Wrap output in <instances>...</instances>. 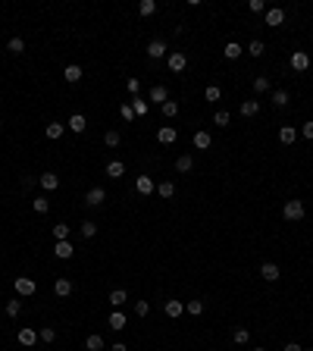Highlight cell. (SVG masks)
Listing matches in <instances>:
<instances>
[{"label":"cell","instance_id":"cell-16","mask_svg":"<svg viewBox=\"0 0 313 351\" xmlns=\"http://www.w3.org/2000/svg\"><path fill=\"white\" fill-rule=\"evenodd\" d=\"M35 342H38V333L31 326H22V329H19V345H35Z\"/></svg>","mask_w":313,"mask_h":351},{"label":"cell","instance_id":"cell-28","mask_svg":"<svg viewBox=\"0 0 313 351\" xmlns=\"http://www.w3.org/2000/svg\"><path fill=\"white\" fill-rule=\"evenodd\" d=\"M119 141H122V135H119L116 129H106L104 132V144H106V148H119Z\"/></svg>","mask_w":313,"mask_h":351},{"label":"cell","instance_id":"cell-10","mask_svg":"<svg viewBox=\"0 0 313 351\" xmlns=\"http://www.w3.org/2000/svg\"><path fill=\"white\" fill-rule=\"evenodd\" d=\"M135 188H138V195H150L157 185H154V179H150V176H138L135 179Z\"/></svg>","mask_w":313,"mask_h":351},{"label":"cell","instance_id":"cell-35","mask_svg":"<svg viewBox=\"0 0 313 351\" xmlns=\"http://www.w3.org/2000/svg\"><path fill=\"white\" fill-rule=\"evenodd\" d=\"M78 229H82V238H94L97 235V223H91V220H85Z\"/></svg>","mask_w":313,"mask_h":351},{"label":"cell","instance_id":"cell-8","mask_svg":"<svg viewBox=\"0 0 313 351\" xmlns=\"http://www.w3.org/2000/svg\"><path fill=\"white\" fill-rule=\"evenodd\" d=\"M53 295H57V298H69L72 295V282L66 279V276H60V279L53 282Z\"/></svg>","mask_w":313,"mask_h":351},{"label":"cell","instance_id":"cell-40","mask_svg":"<svg viewBox=\"0 0 313 351\" xmlns=\"http://www.w3.org/2000/svg\"><path fill=\"white\" fill-rule=\"evenodd\" d=\"M254 91H257V94H266V91H269V78H266V76H257L254 78Z\"/></svg>","mask_w":313,"mask_h":351},{"label":"cell","instance_id":"cell-32","mask_svg":"<svg viewBox=\"0 0 313 351\" xmlns=\"http://www.w3.org/2000/svg\"><path fill=\"white\" fill-rule=\"evenodd\" d=\"M248 54H251V57H263V54H266V44L260 41V38H254V41L248 44Z\"/></svg>","mask_w":313,"mask_h":351},{"label":"cell","instance_id":"cell-49","mask_svg":"<svg viewBox=\"0 0 313 351\" xmlns=\"http://www.w3.org/2000/svg\"><path fill=\"white\" fill-rule=\"evenodd\" d=\"M119 116H122V119H135V110H132V104H122V107H119Z\"/></svg>","mask_w":313,"mask_h":351},{"label":"cell","instance_id":"cell-21","mask_svg":"<svg viewBox=\"0 0 313 351\" xmlns=\"http://www.w3.org/2000/svg\"><path fill=\"white\" fill-rule=\"evenodd\" d=\"M63 78H66V82H69V85H75V82H82V66H75V63H72V66H66V72H63Z\"/></svg>","mask_w":313,"mask_h":351},{"label":"cell","instance_id":"cell-14","mask_svg":"<svg viewBox=\"0 0 313 351\" xmlns=\"http://www.w3.org/2000/svg\"><path fill=\"white\" fill-rule=\"evenodd\" d=\"M106 176H110V179H122L125 176V163L122 160H110V163H106Z\"/></svg>","mask_w":313,"mask_h":351},{"label":"cell","instance_id":"cell-52","mask_svg":"<svg viewBox=\"0 0 313 351\" xmlns=\"http://www.w3.org/2000/svg\"><path fill=\"white\" fill-rule=\"evenodd\" d=\"M285 351H304V348L298 345V342H288V345H285Z\"/></svg>","mask_w":313,"mask_h":351},{"label":"cell","instance_id":"cell-39","mask_svg":"<svg viewBox=\"0 0 313 351\" xmlns=\"http://www.w3.org/2000/svg\"><path fill=\"white\" fill-rule=\"evenodd\" d=\"M53 238H57V242H66V238H69V226H66V223H57V226H53Z\"/></svg>","mask_w":313,"mask_h":351},{"label":"cell","instance_id":"cell-12","mask_svg":"<svg viewBox=\"0 0 313 351\" xmlns=\"http://www.w3.org/2000/svg\"><path fill=\"white\" fill-rule=\"evenodd\" d=\"M176 135H179V132L172 129V125H163V129H157V141H160V144H172V141H176Z\"/></svg>","mask_w":313,"mask_h":351},{"label":"cell","instance_id":"cell-23","mask_svg":"<svg viewBox=\"0 0 313 351\" xmlns=\"http://www.w3.org/2000/svg\"><path fill=\"white\" fill-rule=\"evenodd\" d=\"M176 169H179V173H191V169H194V157H191V154H182L176 160Z\"/></svg>","mask_w":313,"mask_h":351},{"label":"cell","instance_id":"cell-20","mask_svg":"<svg viewBox=\"0 0 313 351\" xmlns=\"http://www.w3.org/2000/svg\"><path fill=\"white\" fill-rule=\"evenodd\" d=\"M210 144H213L210 132H204V129H201V132H194V148H197V151H207Z\"/></svg>","mask_w":313,"mask_h":351},{"label":"cell","instance_id":"cell-24","mask_svg":"<svg viewBox=\"0 0 313 351\" xmlns=\"http://www.w3.org/2000/svg\"><path fill=\"white\" fill-rule=\"evenodd\" d=\"M257 113H260V101H257V97H254V101H244L241 104V116H257Z\"/></svg>","mask_w":313,"mask_h":351},{"label":"cell","instance_id":"cell-6","mask_svg":"<svg viewBox=\"0 0 313 351\" xmlns=\"http://www.w3.org/2000/svg\"><path fill=\"white\" fill-rule=\"evenodd\" d=\"M104 201H106V191L101 188V185H94V188L85 195V204H88V207H101Z\"/></svg>","mask_w":313,"mask_h":351},{"label":"cell","instance_id":"cell-50","mask_svg":"<svg viewBox=\"0 0 313 351\" xmlns=\"http://www.w3.org/2000/svg\"><path fill=\"white\" fill-rule=\"evenodd\" d=\"M148 310H150L148 301H135V314H138V317H148Z\"/></svg>","mask_w":313,"mask_h":351},{"label":"cell","instance_id":"cell-3","mask_svg":"<svg viewBox=\"0 0 313 351\" xmlns=\"http://www.w3.org/2000/svg\"><path fill=\"white\" fill-rule=\"evenodd\" d=\"M166 63H169V69H172V72H185V66H188V57H185L182 50H169Z\"/></svg>","mask_w":313,"mask_h":351},{"label":"cell","instance_id":"cell-11","mask_svg":"<svg viewBox=\"0 0 313 351\" xmlns=\"http://www.w3.org/2000/svg\"><path fill=\"white\" fill-rule=\"evenodd\" d=\"M150 101L160 104V107L169 101V91H166V85H154V88H150Z\"/></svg>","mask_w":313,"mask_h":351},{"label":"cell","instance_id":"cell-33","mask_svg":"<svg viewBox=\"0 0 313 351\" xmlns=\"http://www.w3.org/2000/svg\"><path fill=\"white\" fill-rule=\"evenodd\" d=\"M85 351H104V339L101 336H88L85 339Z\"/></svg>","mask_w":313,"mask_h":351},{"label":"cell","instance_id":"cell-22","mask_svg":"<svg viewBox=\"0 0 313 351\" xmlns=\"http://www.w3.org/2000/svg\"><path fill=\"white\" fill-rule=\"evenodd\" d=\"M66 129H72V132H78V135H82V132L88 129V119H85L82 113H75V116L69 119V125H66Z\"/></svg>","mask_w":313,"mask_h":351},{"label":"cell","instance_id":"cell-53","mask_svg":"<svg viewBox=\"0 0 313 351\" xmlns=\"http://www.w3.org/2000/svg\"><path fill=\"white\" fill-rule=\"evenodd\" d=\"M110 351H129V348H125L122 342H116V345H110Z\"/></svg>","mask_w":313,"mask_h":351},{"label":"cell","instance_id":"cell-30","mask_svg":"<svg viewBox=\"0 0 313 351\" xmlns=\"http://www.w3.org/2000/svg\"><path fill=\"white\" fill-rule=\"evenodd\" d=\"M31 210H35V214H47V210H50V201H47V198H31Z\"/></svg>","mask_w":313,"mask_h":351},{"label":"cell","instance_id":"cell-45","mask_svg":"<svg viewBox=\"0 0 313 351\" xmlns=\"http://www.w3.org/2000/svg\"><path fill=\"white\" fill-rule=\"evenodd\" d=\"M219 94H223V91H219V85H207V91H204V97H207L210 104H213V101H219Z\"/></svg>","mask_w":313,"mask_h":351},{"label":"cell","instance_id":"cell-41","mask_svg":"<svg viewBox=\"0 0 313 351\" xmlns=\"http://www.w3.org/2000/svg\"><path fill=\"white\" fill-rule=\"evenodd\" d=\"M38 339H41V342H47V345H50V342H57V329H53V326H44L41 333H38Z\"/></svg>","mask_w":313,"mask_h":351},{"label":"cell","instance_id":"cell-25","mask_svg":"<svg viewBox=\"0 0 313 351\" xmlns=\"http://www.w3.org/2000/svg\"><path fill=\"white\" fill-rule=\"evenodd\" d=\"M63 132H66V125H63V122H50L47 129H44V135H47L50 141H57V138H63Z\"/></svg>","mask_w":313,"mask_h":351},{"label":"cell","instance_id":"cell-4","mask_svg":"<svg viewBox=\"0 0 313 351\" xmlns=\"http://www.w3.org/2000/svg\"><path fill=\"white\" fill-rule=\"evenodd\" d=\"M307 66H310V54L307 50H295V54H291V69L295 72H307Z\"/></svg>","mask_w":313,"mask_h":351},{"label":"cell","instance_id":"cell-1","mask_svg":"<svg viewBox=\"0 0 313 351\" xmlns=\"http://www.w3.org/2000/svg\"><path fill=\"white\" fill-rule=\"evenodd\" d=\"M304 201H298V198H291V201H285V207H282V216L285 220H291V223H298V220H304Z\"/></svg>","mask_w":313,"mask_h":351},{"label":"cell","instance_id":"cell-2","mask_svg":"<svg viewBox=\"0 0 313 351\" xmlns=\"http://www.w3.org/2000/svg\"><path fill=\"white\" fill-rule=\"evenodd\" d=\"M13 289H16V295H19V298H29V295H35V292H38V282H35V279H29V276H16Z\"/></svg>","mask_w":313,"mask_h":351},{"label":"cell","instance_id":"cell-5","mask_svg":"<svg viewBox=\"0 0 313 351\" xmlns=\"http://www.w3.org/2000/svg\"><path fill=\"white\" fill-rule=\"evenodd\" d=\"M148 57H150V60H160V57H169V50H166V41H163V38H154V41L148 44Z\"/></svg>","mask_w":313,"mask_h":351},{"label":"cell","instance_id":"cell-29","mask_svg":"<svg viewBox=\"0 0 313 351\" xmlns=\"http://www.w3.org/2000/svg\"><path fill=\"white\" fill-rule=\"evenodd\" d=\"M125 301H129V295H125V289H113V292H110V304H113V307H122Z\"/></svg>","mask_w":313,"mask_h":351},{"label":"cell","instance_id":"cell-19","mask_svg":"<svg viewBox=\"0 0 313 351\" xmlns=\"http://www.w3.org/2000/svg\"><path fill=\"white\" fill-rule=\"evenodd\" d=\"M279 141H282V144H295V141H298V129L282 125V129H279Z\"/></svg>","mask_w":313,"mask_h":351},{"label":"cell","instance_id":"cell-48","mask_svg":"<svg viewBox=\"0 0 313 351\" xmlns=\"http://www.w3.org/2000/svg\"><path fill=\"white\" fill-rule=\"evenodd\" d=\"M301 135L307 138V141H313V119H307V122L301 125Z\"/></svg>","mask_w":313,"mask_h":351},{"label":"cell","instance_id":"cell-26","mask_svg":"<svg viewBox=\"0 0 313 351\" xmlns=\"http://www.w3.org/2000/svg\"><path fill=\"white\" fill-rule=\"evenodd\" d=\"M106 323H110V329H116V333H119V329H125V323H129V320H125V314L113 310V314H110V320H106Z\"/></svg>","mask_w":313,"mask_h":351},{"label":"cell","instance_id":"cell-36","mask_svg":"<svg viewBox=\"0 0 313 351\" xmlns=\"http://www.w3.org/2000/svg\"><path fill=\"white\" fill-rule=\"evenodd\" d=\"M138 13H141V16H154V13H157V0H141Z\"/></svg>","mask_w":313,"mask_h":351},{"label":"cell","instance_id":"cell-34","mask_svg":"<svg viewBox=\"0 0 313 351\" xmlns=\"http://www.w3.org/2000/svg\"><path fill=\"white\" fill-rule=\"evenodd\" d=\"M248 339H251V333L244 326H238L235 333H232V342H235V345H248Z\"/></svg>","mask_w":313,"mask_h":351},{"label":"cell","instance_id":"cell-9","mask_svg":"<svg viewBox=\"0 0 313 351\" xmlns=\"http://www.w3.org/2000/svg\"><path fill=\"white\" fill-rule=\"evenodd\" d=\"M38 182H41L44 191H57V188H60V176H57V173H41V179H38Z\"/></svg>","mask_w":313,"mask_h":351},{"label":"cell","instance_id":"cell-51","mask_svg":"<svg viewBox=\"0 0 313 351\" xmlns=\"http://www.w3.org/2000/svg\"><path fill=\"white\" fill-rule=\"evenodd\" d=\"M248 10H251V13H266V3H263V0H251Z\"/></svg>","mask_w":313,"mask_h":351},{"label":"cell","instance_id":"cell-38","mask_svg":"<svg viewBox=\"0 0 313 351\" xmlns=\"http://www.w3.org/2000/svg\"><path fill=\"white\" fill-rule=\"evenodd\" d=\"M157 195L160 198H172V195H176V185H172V182H160L157 185Z\"/></svg>","mask_w":313,"mask_h":351},{"label":"cell","instance_id":"cell-31","mask_svg":"<svg viewBox=\"0 0 313 351\" xmlns=\"http://www.w3.org/2000/svg\"><path fill=\"white\" fill-rule=\"evenodd\" d=\"M6 50H10L13 57H19L25 50V41H22V38H10V41H6Z\"/></svg>","mask_w":313,"mask_h":351},{"label":"cell","instance_id":"cell-7","mask_svg":"<svg viewBox=\"0 0 313 351\" xmlns=\"http://www.w3.org/2000/svg\"><path fill=\"white\" fill-rule=\"evenodd\" d=\"M282 22H285V10L282 6H269V10H266V25L276 29V25H282Z\"/></svg>","mask_w":313,"mask_h":351},{"label":"cell","instance_id":"cell-54","mask_svg":"<svg viewBox=\"0 0 313 351\" xmlns=\"http://www.w3.org/2000/svg\"><path fill=\"white\" fill-rule=\"evenodd\" d=\"M254 351H263V348H254Z\"/></svg>","mask_w":313,"mask_h":351},{"label":"cell","instance_id":"cell-47","mask_svg":"<svg viewBox=\"0 0 313 351\" xmlns=\"http://www.w3.org/2000/svg\"><path fill=\"white\" fill-rule=\"evenodd\" d=\"M213 122H216V125H229V122H232V116L225 113V110H219V113L213 116Z\"/></svg>","mask_w":313,"mask_h":351},{"label":"cell","instance_id":"cell-37","mask_svg":"<svg viewBox=\"0 0 313 351\" xmlns=\"http://www.w3.org/2000/svg\"><path fill=\"white\" fill-rule=\"evenodd\" d=\"M19 314H22V301H19V298L6 301V317H19Z\"/></svg>","mask_w":313,"mask_h":351},{"label":"cell","instance_id":"cell-17","mask_svg":"<svg viewBox=\"0 0 313 351\" xmlns=\"http://www.w3.org/2000/svg\"><path fill=\"white\" fill-rule=\"evenodd\" d=\"M53 254H57L60 260H69V257L75 254V248H72L69 242H57V248H53Z\"/></svg>","mask_w":313,"mask_h":351},{"label":"cell","instance_id":"cell-42","mask_svg":"<svg viewBox=\"0 0 313 351\" xmlns=\"http://www.w3.org/2000/svg\"><path fill=\"white\" fill-rule=\"evenodd\" d=\"M132 110H135V116H144V113H148V101H141V97H132Z\"/></svg>","mask_w":313,"mask_h":351},{"label":"cell","instance_id":"cell-44","mask_svg":"<svg viewBox=\"0 0 313 351\" xmlns=\"http://www.w3.org/2000/svg\"><path fill=\"white\" fill-rule=\"evenodd\" d=\"M160 110H163V116H169V119H172V116H179V104H176V101H166Z\"/></svg>","mask_w":313,"mask_h":351},{"label":"cell","instance_id":"cell-46","mask_svg":"<svg viewBox=\"0 0 313 351\" xmlns=\"http://www.w3.org/2000/svg\"><path fill=\"white\" fill-rule=\"evenodd\" d=\"M125 88H129V94H132V97H138V91H141V82H138V78H129V82H125Z\"/></svg>","mask_w":313,"mask_h":351},{"label":"cell","instance_id":"cell-18","mask_svg":"<svg viewBox=\"0 0 313 351\" xmlns=\"http://www.w3.org/2000/svg\"><path fill=\"white\" fill-rule=\"evenodd\" d=\"M166 317H172V320H176V317H182V310H185V304L182 301H176V298H169V301H166Z\"/></svg>","mask_w":313,"mask_h":351},{"label":"cell","instance_id":"cell-13","mask_svg":"<svg viewBox=\"0 0 313 351\" xmlns=\"http://www.w3.org/2000/svg\"><path fill=\"white\" fill-rule=\"evenodd\" d=\"M260 276H263L266 282H276L279 276H282V270H279L276 263H263V267H260Z\"/></svg>","mask_w":313,"mask_h":351},{"label":"cell","instance_id":"cell-43","mask_svg":"<svg viewBox=\"0 0 313 351\" xmlns=\"http://www.w3.org/2000/svg\"><path fill=\"white\" fill-rule=\"evenodd\" d=\"M185 310H188V314H194V317H201L204 314V301H197V298H194V301L185 304Z\"/></svg>","mask_w":313,"mask_h":351},{"label":"cell","instance_id":"cell-27","mask_svg":"<svg viewBox=\"0 0 313 351\" xmlns=\"http://www.w3.org/2000/svg\"><path fill=\"white\" fill-rule=\"evenodd\" d=\"M269 101L276 104V107H285L291 97H288V91H285V88H279V91H269Z\"/></svg>","mask_w":313,"mask_h":351},{"label":"cell","instance_id":"cell-15","mask_svg":"<svg viewBox=\"0 0 313 351\" xmlns=\"http://www.w3.org/2000/svg\"><path fill=\"white\" fill-rule=\"evenodd\" d=\"M241 54H244V47H241L238 41H229V44L223 47V57H225V60H238Z\"/></svg>","mask_w":313,"mask_h":351}]
</instances>
